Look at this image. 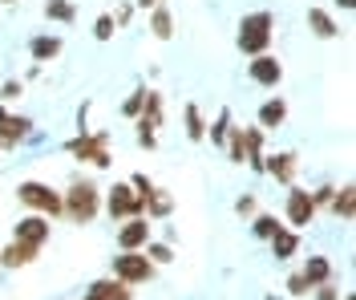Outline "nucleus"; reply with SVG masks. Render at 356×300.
<instances>
[{
	"label": "nucleus",
	"instance_id": "obj_26",
	"mask_svg": "<svg viewBox=\"0 0 356 300\" xmlns=\"http://www.w3.org/2000/svg\"><path fill=\"white\" fill-rule=\"evenodd\" d=\"M275 231H280V223H275V215H259V219H255V235H259V239H271Z\"/></svg>",
	"mask_w": 356,
	"mask_h": 300
},
{
	"label": "nucleus",
	"instance_id": "obj_19",
	"mask_svg": "<svg viewBox=\"0 0 356 300\" xmlns=\"http://www.w3.org/2000/svg\"><path fill=\"white\" fill-rule=\"evenodd\" d=\"M93 292H97L102 300H130L126 280H97V284H93Z\"/></svg>",
	"mask_w": 356,
	"mask_h": 300
},
{
	"label": "nucleus",
	"instance_id": "obj_3",
	"mask_svg": "<svg viewBox=\"0 0 356 300\" xmlns=\"http://www.w3.org/2000/svg\"><path fill=\"white\" fill-rule=\"evenodd\" d=\"M61 203H65L73 223H89V219L97 215V187L93 183H73L69 187V199H61Z\"/></svg>",
	"mask_w": 356,
	"mask_h": 300
},
{
	"label": "nucleus",
	"instance_id": "obj_25",
	"mask_svg": "<svg viewBox=\"0 0 356 300\" xmlns=\"http://www.w3.org/2000/svg\"><path fill=\"white\" fill-rule=\"evenodd\" d=\"M44 17H53V21H73V4H69V0H49V4H44Z\"/></svg>",
	"mask_w": 356,
	"mask_h": 300
},
{
	"label": "nucleus",
	"instance_id": "obj_15",
	"mask_svg": "<svg viewBox=\"0 0 356 300\" xmlns=\"http://www.w3.org/2000/svg\"><path fill=\"white\" fill-rule=\"evenodd\" d=\"M264 171H271L280 183H288V187H291V179H296V155H275V159H267V162H264Z\"/></svg>",
	"mask_w": 356,
	"mask_h": 300
},
{
	"label": "nucleus",
	"instance_id": "obj_11",
	"mask_svg": "<svg viewBox=\"0 0 356 300\" xmlns=\"http://www.w3.org/2000/svg\"><path fill=\"white\" fill-rule=\"evenodd\" d=\"M17 239H21V244H33V248H41L44 239H49V219H44V215H29V219H21V223H17Z\"/></svg>",
	"mask_w": 356,
	"mask_h": 300
},
{
	"label": "nucleus",
	"instance_id": "obj_8",
	"mask_svg": "<svg viewBox=\"0 0 356 300\" xmlns=\"http://www.w3.org/2000/svg\"><path fill=\"white\" fill-rule=\"evenodd\" d=\"M146 239H150V223H146V215H134L130 223L118 231L122 252H138V248H146Z\"/></svg>",
	"mask_w": 356,
	"mask_h": 300
},
{
	"label": "nucleus",
	"instance_id": "obj_17",
	"mask_svg": "<svg viewBox=\"0 0 356 300\" xmlns=\"http://www.w3.org/2000/svg\"><path fill=\"white\" fill-rule=\"evenodd\" d=\"M308 24H312V33H316V37H336V33H340L336 21L324 13V8H308Z\"/></svg>",
	"mask_w": 356,
	"mask_h": 300
},
{
	"label": "nucleus",
	"instance_id": "obj_33",
	"mask_svg": "<svg viewBox=\"0 0 356 300\" xmlns=\"http://www.w3.org/2000/svg\"><path fill=\"white\" fill-rule=\"evenodd\" d=\"M17 93H21V81H8V86H4V90H0V97H4V102H13V97H17Z\"/></svg>",
	"mask_w": 356,
	"mask_h": 300
},
{
	"label": "nucleus",
	"instance_id": "obj_27",
	"mask_svg": "<svg viewBox=\"0 0 356 300\" xmlns=\"http://www.w3.org/2000/svg\"><path fill=\"white\" fill-rule=\"evenodd\" d=\"M227 130H231V114H227V110H222L219 114V122H215V126H211V142H227Z\"/></svg>",
	"mask_w": 356,
	"mask_h": 300
},
{
	"label": "nucleus",
	"instance_id": "obj_30",
	"mask_svg": "<svg viewBox=\"0 0 356 300\" xmlns=\"http://www.w3.org/2000/svg\"><path fill=\"white\" fill-rule=\"evenodd\" d=\"M150 260H154V264H170L175 255H170V248H166V244H154V248H150Z\"/></svg>",
	"mask_w": 356,
	"mask_h": 300
},
{
	"label": "nucleus",
	"instance_id": "obj_29",
	"mask_svg": "<svg viewBox=\"0 0 356 300\" xmlns=\"http://www.w3.org/2000/svg\"><path fill=\"white\" fill-rule=\"evenodd\" d=\"M142 102H146V90L130 93V97H126V106H122V110H126V114H130V118H138V110H142Z\"/></svg>",
	"mask_w": 356,
	"mask_h": 300
},
{
	"label": "nucleus",
	"instance_id": "obj_6",
	"mask_svg": "<svg viewBox=\"0 0 356 300\" xmlns=\"http://www.w3.org/2000/svg\"><path fill=\"white\" fill-rule=\"evenodd\" d=\"M106 207H110V219H134V215H142V195L134 191V187H113L110 199H106Z\"/></svg>",
	"mask_w": 356,
	"mask_h": 300
},
{
	"label": "nucleus",
	"instance_id": "obj_35",
	"mask_svg": "<svg viewBox=\"0 0 356 300\" xmlns=\"http://www.w3.org/2000/svg\"><path fill=\"white\" fill-rule=\"evenodd\" d=\"M138 4H142V8H158V0H138Z\"/></svg>",
	"mask_w": 356,
	"mask_h": 300
},
{
	"label": "nucleus",
	"instance_id": "obj_14",
	"mask_svg": "<svg viewBox=\"0 0 356 300\" xmlns=\"http://www.w3.org/2000/svg\"><path fill=\"white\" fill-rule=\"evenodd\" d=\"M300 276L308 280V288H316V284H328V276H332V264L324 260V255H312L308 264H304V272Z\"/></svg>",
	"mask_w": 356,
	"mask_h": 300
},
{
	"label": "nucleus",
	"instance_id": "obj_28",
	"mask_svg": "<svg viewBox=\"0 0 356 300\" xmlns=\"http://www.w3.org/2000/svg\"><path fill=\"white\" fill-rule=\"evenodd\" d=\"M93 33H97V41H110V37H113V17H97Z\"/></svg>",
	"mask_w": 356,
	"mask_h": 300
},
{
	"label": "nucleus",
	"instance_id": "obj_20",
	"mask_svg": "<svg viewBox=\"0 0 356 300\" xmlns=\"http://www.w3.org/2000/svg\"><path fill=\"white\" fill-rule=\"evenodd\" d=\"M284 118H288V106H284L280 97H275V102H264V106H259V126H280Z\"/></svg>",
	"mask_w": 356,
	"mask_h": 300
},
{
	"label": "nucleus",
	"instance_id": "obj_13",
	"mask_svg": "<svg viewBox=\"0 0 356 300\" xmlns=\"http://www.w3.org/2000/svg\"><path fill=\"white\" fill-rule=\"evenodd\" d=\"M170 207H175V203H170V195H166V191H158V187H150V191L142 195V211H146L150 219H162V215H170Z\"/></svg>",
	"mask_w": 356,
	"mask_h": 300
},
{
	"label": "nucleus",
	"instance_id": "obj_21",
	"mask_svg": "<svg viewBox=\"0 0 356 300\" xmlns=\"http://www.w3.org/2000/svg\"><path fill=\"white\" fill-rule=\"evenodd\" d=\"M332 211L340 215V219H353V215H356V191H353V187H344V191L332 199Z\"/></svg>",
	"mask_w": 356,
	"mask_h": 300
},
{
	"label": "nucleus",
	"instance_id": "obj_23",
	"mask_svg": "<svg viewBox=\"0 0 356 300\" xmlns=\"http://www.w3.org/2000/svg\"><path fill=\"white\" fill-rule=\"evenodd\" d=\"M186 139H191V142H202V139H207V126H202L199 106H186Z\"/></svg>",
	"mask_w": 356,
	"mask_h": 300
},
{
	"label": "nucleus",
	"instance_id": "obj_4",
	"mask_svg": "<svg viewBox=\"0 0 356 300\" xmlns=\"http://www.w3.org/2000/svg\"><path fill=\"white\" fill-rule=\"evenodd\" d=\"M113 276L126 280V284H146V280L154 276V264H150L146 255H138V252H126V255L113 260Z\"/></svg>",
	"mask_w": 356,
	"mask_h": 300
},
{
	"label": "nucleus",
	"instance_id": "obj_5",
	"mask_svg": "<svg viewBox=\"0 0 356 300\" xmlns=\"http://www.w3.org/2000/svg\"><path fill=\"white\" fill-rule=\"evenodd\" d=\"M106 142H110V134H93V139H89V134H81V139H73L65 146L69 155H81V159L86 162H93V166H110V150H106Z\"/></svg>",
	"mask_w": 356,
	"mask_h": 300
},
{
	"label": "nucleus",
	"instance_id": "obj_24",
	"mask_svg": "<svg viewBox=\"0 0 356 300\" xmlns=\"http://www.w3.org/2000/svg\"><path fill=\"white\" fill-rule=\"evenodd\" d=\"M227 142H231V159L247 162V142H243V126H231L227 130Z\"/></svg>",
	"mask_w": 356,
	"mask_h": 300
},
{
	"label": "nucleus",
	"instance_id": "obj_34",
	"mask_svg": "<svg viewBox=\"0 0 356 300\" xmlns=\"http://www.w3.org/2000/svg\"><path fill=\"white\" fill-rule=\"evenodd\" d=\"M320 292H316V300H336V288H328V284H316Z\"/></svg>",
	"mask_w": 356,
	"mask_h": 300
},
{
	"label": "nucleus",
	"instance_id": "obj_10",
	"mask_svg": "<svg viewBox=\"0 0 356 300\" xmlns=\"http://www.w3.org/2000/svg\"><path fill=\"white\" fill-rule=\"evenodd\" d=\"M33 134V122L29 118H13V114H0V146H17L21 139Z\"/></svg>",
	"mask_w": 356,
	"mask_h": 300
},
{
	"label": "nucleus",
	"instance_id": "obj_18",
	"mask_svg": "<svg viewBox=\"0 0 356 300\" xmlns=\"http://www.w3.org/2000/svg\"><path fill=\"white\" fill-rule=\"evenodd\" d=\"M29 53H33L37 61H53V57L61 53V41H57V37H33V45H29Z\"/></svg>",
	"mask_w": 356,
	"mask_h": 300
},
{
	"label": "nucleus",
	"instance_id": "obj_9",
	"mask_svg": "<svg viewBox=\"0 0 356 300\" xmlns=\"http://www.w3.org/2000/svg\"><path fill=\"white\" fill-rule=\"evenodd\" d=\"M312 215H316V203H312L308 191H288V223L291 228H308Z\"/></svg>",
	"mask_w": 356,
	"mask_h": 300
},
{
	"label": "nucleus",
	"instance_id": "obj_1",
	"mask_svg": "<svg viewBox=\"0 0 356 300\" xmlns=\"http://www.w3.org/2000/svg\"><path fill=\"white\" fill-rule=\"evenodd\" d=\"M271 13H251V17H243V24H239V49L243 53H267V45H271Z\"/></svg>",
	"mask_w": 356,
	"mask_h": 300
},
{
	"label": "nucleus",
	"instance_id": "obj_36",
	"mask_svg": "<svg viewBox=\"0 0 356 300\" xmlns=\"http://www.w3.org/2000/svg\"><path fill=\"white\" fill-rule=\"evenodd\" d=\"M336 4H340V8H353L356 0H336Z\"/></svg>",
	"mask_w": 356,
	"mask_h": 300
},
{
	"label": "nucleus",
	"instance_id": "obj_2",
	"mask_svg": "<svg viewBox=\"0 0 356 300\" xmlns=\"http://www.w3.org/2000/svg\"><path fill=\"white\" fill-rule=\"evenodd\" d=\"M17 199H21L24 207H33V211H41V215H49V219L65 211L61 195H57V191H49L44 183H21V187H17Z\"/></svg>",
	"mask_w": 356,
	"mask_h": 300
},
{
	"label": "nucleus",
	"instance_id": "obj_16",
	"mask_svg": "<svg viewBox=\"0 0 356 300\" xmlns=\"http://www.w3.org/2000/svg\"><path fill=\"white\" fill-rule=\"evenodd\" d=\"M296 248H300V239H296V231H275L271 235V252H275V260H288V255H296Z\"/></svg>",
	"mask_w": 356,
	"mask_h": 300
},
{
	"label": "nucleus",
	"instance_id": "obj_31",
	"mask_svg": "<svg viewBox=\"0 0 356 300\" xmlns=\"http://www.w3.org/2000/svg\"><path fill=\"white\" fill-rule=\"evenodd\" d=\"M288 292H291V297H304V292H312V288H308V280H304V276H291L288 280Z\"/></svg>",
	"mask_w": 356,
	"mask_h": 300
},
{
	"label": "nucleus",
	"instance_id": "obj_37",
	"mask_svg": "<svg viewBox=\"0 0 356 300\" xmlns=\"http://www.w3.org/2000/svg\"><path fill=\"white\" fill-rule=\"evenodd\" d=\"M86 300H102V297H97V292H89V297H86Z\"/></svg>",
	"mask_w": 356,
	"mask_h": 300
},
{
	"label": "nucleus",
	"instance_id": "obj_38",
	"mask_svg": "<svg viewBox=\"0 0 356 300\" xmlns=\"http://www.w3.org/2000/svg\"><path fill=\"white\" fill-rule=\"evenodd\" d=\"M4 4H13V0H4Z\"/></svg>",
	"mask_w": 356,
	"mask_h": 300
},
{
	"label": "nucleus",
	"instance_id": "obj_32",
	"mask_svg": "<svg viewBox=\"0 0 356 300\" xmlns=\"http://www.w3.org/2000/svg\"><path fill=\"white\" fill-rule=\"evenodd\" d=\"M235 211H239V215H251V211H255V199H251V195H243V199L235 203Z\"/></svg>",
	"mask_w": 356,
	"mask_h": 300
},
{
	"label": "nucleus",
	"instance_id": "obj_22",
	"mask_svg": "<svg viewBox=\"0 0 356 300\" xmlns=\"http://www.w3.org/2000/svg\"><path fill=\"white\" fill-rule=\"evenodd\" d=\"M150 29H154L158 41H170V37H175V21H170V13H166V8H154V21H150Z\"/></svg>",
	"mask_w": 356,
	"mask_h": 300
},
{
	"label": "nucleus",
	"instance_id": "obj_7",
	"mask_svg": "<svg viewBox=\"0 0 356 300\" xmlns=\"http://www.w3.org/2000/svg\"><path fill=\"white\" fill-rule=\"evenodd\" d=\"M247 73H251V81H259V86H280L284 65H280L275 57H267V53H255L251 65H247Z\"/></svg>",
	"mask_w": 356,
	"mask_h": 300
},
{
	"label": "nucleus",
	"instance_id": "obj_12",
	"mask_svg": "<svg viewBox=\"0 0 356 300\" xmlns=\"http://www.w3.org/2000/svg\"><path fill=\"white\" fill-rule=\"evenodd\" d=\"M37 260V248L33 244H21V239H13L4 252H0V264L4 268H24V264H33Z\"/></svg>",
	"mask_w": 356,
	"mask_h": 300
}]
</instances>
